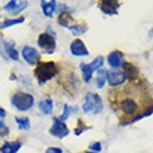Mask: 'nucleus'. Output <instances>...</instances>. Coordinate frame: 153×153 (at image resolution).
Wrapping results in <instances>:
<instances>
[{
    "mask_svg": "<svg viewBox=\"0 0 153 153\" xmlns=\"http://www.w3.org/2000/svg\"><path fill=\"white\" fill-rule=\"evenodd\" d=\"M148 91L145 84H129L120 88H114L109 92V100L111 102L114 111L120 117H134V121L141 120L153 113V107H148ZM129 120V123H131Z\"/></svg>",
    "mask_w": 153,
    "mask_h": 153,
    "instance_id": "nucleus-1",
    "label": "nucleus"
},
{
    "mask_svg": "<svg viewBox=\"0 0 153 153\" xmlns=\"http://www.w3.org/2000/svg\"><path fill=\"white\" fill-rule=\"evenodd\" d=\"M59 67L56 63L53 61H45V63H39L35 68V76H36L38 82L40 85H43L45 82H48L49 79H52L53 76L57 74Z\"/></svg>",
    "mask_w": 153,
    "mask_h": 153,
    "instance_id": "nucleus-2",
    "label": "nucleus"
},
{
    "mask_svg": "<svg viewBox=\"0 0 153 153\" xmlns=\"http://www.w3.org/2000/svg\"><path fill=\"white\" fill-rule=\"evenodd\" d=\"M33 102H35L33 96L31 93H27V92H17L11 97V103L20 111H28V110H31L33 106Z\"/></svg>",
    "mask_w": 153,
    "mask_h": 153,
    "instance_id": "nucleus-3",
    "label": "nucleus"
},
{
    "mask_svg": "<svg viewBox=\"0 0 153 153\" xmlns=\"http://www.w3.org/2000/svg\"><path fill=\"white\" fill-rule=\"evenodd\" d=\"M82 110L84 113H93V114H99L103 110V102L102 97L96 93L89 92L85 96V102L82 105Z\"/></svg>",
    "mask_w": 153,
    "mask_h": 153,
    "instance_id": "nucleus-4",
    "label": "nucleus"
},
{
    "mask_svg": "<svg viewBox=\"0 0 153 153\" xmlns=\"http://www.w3.org/2000/svg\"><path fill=\"white\" fill-rule=\"evenodd\" d=\"M38 45L40 49H43L46 53H53L56 50V39L54 35H49L48 32L40 33L38 38Z\"/></svg>",
    "mask_w": 153,
    "mask_h": 153,
    "instance_id": "nucleus-5",
    "label": "nucleus"
},
{
    "mask_svg": "<svg viewBox=\"0 0 153 153\" xmlns=\"http://www.w3.org/2000/svg\"><path fill=\"white\" fill-rule=\"evenodd\" d=\"M50 135H53L54 138H59V139H61V138L67 137L70 134L68 128H67V125L63 123V121H60L59 118H53V127L50 128Z\"/></svg>",
    "mask_w": 153,
    "mask_h": 153,
    "instance_id": "nucleus-6",
    "label": "nucleus"
},
{
    "mask_svg": "<svg viewBox=\"0 0 153 153\" xmlns=\"http://www.w3.org/2000/svg\"><path fill=\"white\" fill-rule=\"evenodd\" d=\"M21 53H22V59H24L29 65H35V64L39 63L40 54H39V52H38L36 49L31 48V46H24Z\"/></svg>",
    "mask_w": 153,
    "mask_h": 153,
    "instance_id": "nucleus-7",
    "label": "nucleus"
},
{
    "mask_svg": "<svg viewBox=\"0 0 153 153\" xmlns=\"http://www.w3.org/2000/svg\"><path fill=\"white\" fill-rule=\"evenodd\" d=\"M127 81V76L123 71H107V82L111 88H120Z\"/></svg>",
    "mask_w": 153,
    "mask_h": 153,
    "instance_id": "nucleus-8",
    "label": "nucleus"
},
{
    "mask_svg": "<svg viewBox=\"0 0 153 153\" xmlns=\"http://www.w3.org/2000/svg\"><path fill=\"white\" fill-rule=\"evenodd\" d=\"M70 50H71V54H73V56H76V57L88 56L89 54L88 49H86L85 43L81 39L73 40V43H71V46H70Z\"/></svg>",
    "mask_w": 153,
    "mask_h": 153,
    "instance_id": "nucleus-9",
    "label": "nucleus"
},
{
    "mask_svg": "<svg viewBox=\"0 0 153 153\" xmlns=\"http://www.w3.org/2000/svg\"><path fill=\"white\" fill-rule=\"evenodd\" d=\"M123 53L118 52V50H114V52L109 53V56H107V63H109L110 67H113V68H118L121 65L124 64V60H123Z\"/></svg>",
    "mask_w": 153,
    "mask_h": 153,
    "instance_id": "nucleus-10",
    "label": "nucleus"
},
{
    "mask_svg": "<svg viewBox=\"0 0 153 153\" xmlns=\"http://www.w3.org/2000/svg\"><path fill=\"white\" fill-rule=\"evenodd\" d=\"M99 7H100V10L105 14H107V16H116L117 13V8L120 7V3L118 1H100L99 3Z\"/></svg>",
    "mask_w": 153,
    "mask_h": 153,
    "instance_id": "nucleus-11",
    "label": "nucleus"
},
{
    "mask_svg": "<svg viewBox=\"0 0 153 153\" xmlns=\"http://www.w3.org/2000/svg\"><path fill=\"white\" fill-rule=\"evenodd\" d=\"M123 68H124V71H123V73H124L125 76H127L128 79H131V81H135V79H137V76L139 75L138 68L135 67V65L131 64V63H124V64H123Z\"/></svg>",
    "mask_w": 153,
    "mask_h": 153,
    "instance_id": "nucleus-12",
    "label": "nucleus"
},
{
    "mask_svg": "<svg viewBox=\"0 0 153 153\" xmlns=\"http://www.w3.org/2000/svg\"><path fill=\"white\" fill-rule=\"evenodd\" d=\"M40 7H42L43 14L46 17H53L54 10H56V1H53V0H45V1H40Z\"/></svg>",
    "mask_w": 153,
    "mask_h": 153,
    "instance_id": "nucleus-13",
    "label": "nucleus"
},
{
    "mask_svg": "<svg viewBox=\"0 0 153 153\" xmlns=\"http://www.w3.org/2000/svg\"><path fill=\"white\" fill-rule=\"evenodd\" d=\"M21 149V142L16 141V142H4V145L1 146V153H17Z\"/></svg>",
    "mask_w": 153,
    "mask_h": 153,
    "instance_id": "nucleus-14",
    "label": "nucleus"
},
{
    "mask_svg": "<svg viewBox=\"0 0 153 153\" xmlns=\"http://www.w3.org/2000/svg\"><path fill=\"white\" fill-rule=\"evenodd\" d=\"M3 48L6 50V53L8 54V57L14 61H18L20 56H18V52L14 49V42H3Z\"/></svg>",
    "mask_w": 153,
    "mask_h": 153,
    "instance_id": "nucleus-15",
    "label": "nucleus"
},
{
    "mask_svg": "<svg viewBox=\"0 0 153 153\" xmlns=\"http://www.w3.org/2000/svg\"><path fill=\"white\" fill-rule=\"evenodd\" d=\"M39 109L40 111L43 114H50L52 113V109H53V102L50 97H48V99H45V100H42L39 103Z\"/></svg>",
    "mask_w": 153,
    "mask_h": 153,
    "instance_id": "nucleus-16",
    "label": "nucleus"
},
{
    "mask_svg": "<svg viewBox=\"0 0 153 153\" xmlns=\"http://www.w3.org/2000/svg\"><path fill=\"white\" fill-rule=\"evenodd\" d=\"M107 79V71L105 68H100L97 71V76H96V86L99 89H102L105 86V82Z\"/></svg>",
    "mask_w": 153,
    "mask_h": 153,
    "instance_id": "nucleus-17",
    "label": "nucleus"
},
{
    "mask_svg": "<svg viewBox=\"0 0 153 153\" xmlns=\"http://www.w3.org/2000/svg\"><path fill=\"white\" fill-rule=\"evenodd\" d=\"M81 71H82V78H84L85 82H89L91 81V78H92V68L89 67V64H85V63H81Z\"/></svg>",
    "mask_w": 153,
    "mask_h": 153,
    "instance_id": "nucleus-18",
    "label": "nucleus"
},
{
    "mask_svg": "<svg viewBox=\"0 0 153 153\" xmlns=\"http://www.w3.org/2000/svg\"><path fill=\"white\" fill-rule=\"evenodd\" d=\"M16 123L18 124V128L24 129V131H28L31 128V123H29L28 117H16Z\"/></svg>",
    "mask_w": 153,
    "mask_h": 153,
    "instance_id": "nucleus-19",
    "label": "nucleus"
},
{
    "mask_svg": "<svg viewBox=\"0 0 153 153\" xmlns=\"http://www.w3.org/2000/svg\"><path fill=\"white\" fill-rule=\"evenodd\" d=\"M24 17H18V18H14V20H6L3 21L1 24H0V28L4 29V28H8V27H11V25H17V24H21V22H24Z\"/></svg>",
    "mask_w": 153,
    "mask_h": 153,
    "instance_id": "nucleus-20",
    "label": "nucleus"
},
{
    "mask_svg": "<svg viewBox=\"0 0 153 153\" xmlns=\"http://www.w3.org/2000/svg\"><path fill=\"white\" fill-rule=\"evenodd\" d=\"M67 28H68L74 35H76V36H79V35L86 32V27H85V25H70Z\"/></svg>",
    "mask_w": 153,
    "mask_h": 153,
    "instance_id": "nucleus-21",
    "label": "nucleus"
},
{
    "mask_svg": "<svg viewBox=\"0 0 153 153\" xmlns=\"http://www.w3.org/2000/svg\"><path fill=\"white\" fill-rule=\"evenodd\" d=\"M102 65H103V57L99 56V57H96L91 64H89V67L92 68V71H99V70L102 68Z\"/></svg>",
    "mask_w": 153,
    "mask_h": 153,
    "instance_id": "nucleus-22",
    "label": "nucleus"
},
{
    "mask_svg": "<svg viewBox=\"0 0 153 153\" xmlns=\"http://www.w3.org/2000/svg\"><path fill=\"white\" fill-rule=\"evenodd\" d=\"M70 21H71V16L70 14L61 13L60 16H59V24L63 25V27H70Z\"/></svg>",
    "mask_w": 153,
    "mask_h": 153,
    "instance_id": "nucleus-23",
    "label": "nucleus"
},
{
    "mask_svg": "<svg viewBox=\"0 0 153 153\" xmlns=\"http://www.w3.org/2000/svg\"><path fill=\"white\" fill-rule=\"evenodd\" d=\"M17 6H18V1H14V0H13V1H8L7 4H6V6H4V10H6V11H16V8H17Z\"/></svg>",
    "mask_w": 153,
    "mask_h": 153,
    "instance_id": "nucleus-24",
    "label": "nucleus"
},
{
    "mask_svg": "<svg viewBox=\"0 0 153 153\" xmlns=\"http://www.w3.org/2000/svg\"><path fill=\"white\" fill-rule=\"evenodd\" d=\"M70 113H71V109H70L68 105H65V106H64V111H63V114H61V117L59 118V120H60V121L67 120V118L70 117Z\"/></svg>",
    "mask_w": 153,
    "mask_h": 153,
    "instance_id": "nucleus-25",
    "label": "nucleus"
},
{
    "mask_svg": "<svg viewBox=\"0 0 153 153\" xmlns=\"http://www.w3.org/2000/svg\"><path fill=\"white\" fill-rule=\"evenodd\" d=\"M89 149H92L95 153L100 152V150H102V143H100V142H93V143H91V145H89Z\"/></svg>",
    "mask_w": 153,
    "mask_h": 153,
    "instance_id": "nucleus-26",
    "label": "nucleus"
},
{
    "mask_svg": "<svg viewBox=\"0 0 153 153\" xmlns=\"http://www.w3.org/2000/svg\"><path fill=\"white\" fill-rule=\"evenodd\" d=\"M7 132H8L7 127H6V125H4L3 123L0 121V135H6V134H7Z\"/></svg>",
    "mask_w": 153,
    "mask_h": 153,
    "instance_id": "nucleus-27",
    "label": "nucleus"
},
{
    "mask_svg": "<svg viewBox=\"0 0 153 153\" xmlns=\"http://www.w3.org/2000/svg\"><path fill=\"white\" fill-rule=\"evenodd\" d=\"M46 153H63V150H61L60 148H49V149L46 150Z\"/></svg>",
    "mask_w": 153,
    "mask_h": 153,
    "instance_id": "nucleus-28",
    "label": "nucleus"
},
{
    "mask_svg": "<svg viewBox=\"0 0 153 153\" xmlns=\"http://www.w3.org/2000/svg\"><path fill=\"white\" fill-rule=\"evenodd\" d=\"M4 117H6V110L0 107V120H1V118H4Z\"/></svg>",
    "mask_w": 153,
    "mask_h": 153,
    "instance_id": "nucleus-29",
    "label": "nucleus"
},
{
    "mask_svg": "<svg viewBox=\"0 0 153 153\" xmlns=\"http://www.w3.org/2000/svg\"><path fill=\"white\" fill-rule=\"evenodd\" d=\"M149 38H153V28L149 31Z\"/></svg>",
    "mask_w": 153,
    "mask_h": 153,
    "instance_id": "nucleus-30",
    "label": "nucleus"
},
{
    "mask_svg": "<svg viewBox=\"0 0 153 153\" xmlns=\"http://www.w3.org/2000/svg\"><path fill=\"white\" fill-rule=\"evenodd\" d=\"M86 153H95V152H86Z\"/></svg>",
    "mask_w": 153,
    "mask_h": 153,
    "instance_id": "nucleus-31",
    "label": "nucleus"
}]
</instances>
